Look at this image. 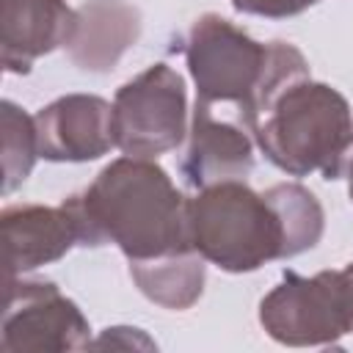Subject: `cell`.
Segmentation results:
<instances>
[{
    "label": "cell",
    "instance_id": "obj_1",
    "mask_svg": "<svg viewBox=\"0 0 353 353\" xmlns=\"http://www.w3.org/2000/svg\"><path fill=\"white\" fill-rule=\"evenodd\" d=\"M63 207L74 221L77 243H116L130 262L193 251L190 201L149 157L110 163L91 188L63 201Z\"/></svg>",
    "mask_w": 353,
    "mask_h": 353
},
{
    "label": "cell",
    "instance_id": "obj_2",
    "mask_svg": "<svg viewBox=\"0 0 353 353\" xmlns=\"http://www.w3.org/2000/svg\"><path fill=\"white\" fill-rule=\"evenodd\" d=\"M188 63L199 85L196 102L210 108L218 102L234 105L237 121L251 132L273 97L306 77V61L292 44H259L215 14L193 25Z\"/></svg>",
    "mask_w": 353,
    "mask_h": 353
},
{
    "label": "cell",
    "instance_id": "obj_3",
    "mask_svg": "<svg viewBox=\"0 0 353 353\" xmlns=\"http://www.w3.org/2000/svg\"><path fill=\"white\" fill-rule=\"evenodd\" d=\"M256 141L287 174L323 171L325 179L345 174L353 146V119L342 94L306 77L290 83L259 116Z\"/></svg>",
    "mask_w": 353,
    "mask_h": 353
},
{
    "label": "cell",
    "instance_id": "obj_4",
    "mask_svg": "<svg viewBox=\"0 0 353 353\" xmlns=\"http://www.w3.org/2000/svg\"><path fill=\"white\" fill-rule=\"evenodd\" d=\"M190 243L223 270H254L268 259L292 256L276 199L254 193L237 179L201 188L190 199Z\"/></svg>",
    "mask_w": 353,
    "mask_h": 353
},
{
    "label": "cell",
    "instance_id": "obj_5",
    "mask_svg": "<svg viewBox=\"0 0 353 353\" xmlns=\"http://www.w3.org/2000/svg\"><path fill=\"white\" fill-rule=\"evenodd\" d=\"M185 132V83L165 66L154 63L116 94L113 135L130 157H154L174 149Z\"/></svg>",
    "mask_w": 353,
    "mask_h": 353
},
{
    "label": "cell",
    "instance_id": "obj_6",
    "mask_svg": "<svg viewBox=\"0 0 353 353\" xmlns=\"http://www.w3.org/2000/svg\"><path fill=\"white\" fill-rule=\"evenodd\" d=\"M259 320L265 331L284 345H331L350 331L347 284L342 273H317L312 279L287 273L262 301Z\"/></svg>",
    "mask_w": 353,
    "mask_h": 353
},
{
    "label": "cell",
    "instance_id": "obj_7",
    "mask_svg": "<svg viewBox=\"0 0 353 353\" xmlns=\"http://www.w3.org/2000/svg\"><path fill=\"white\" fill-rule=\"evenodd\" d=\"M0 353H50L88 345V323L55 284L6 279Z\"/></svg>",
    "mask_w": 353,
    "mask_h": 353
},
{
    "label": "cell",
    "instance_id": "obj_8",
    "mask_svg": "<svg viewBox=\"0 0 353 353\" xmlns=\"http://www.w3.org/2000/svg\"><path fill=\"white\" fill-rule=\"evenodd\" d=\"M33 121L39 154L47 160H94L116 146L113 105L99 97H63Z\"/></svg>",
    "mask_w": 353,
    "mask_h": 353
},
{
    "label": "cell",
    "instance_id": "obj_9",
    "mask_svg": "<svg viewBox=\"0 0 353 353\" xmlns=\"http://www.w3.org/2000/svg\"><path fill=\"white\" fill-rule=\"evenodd\" d=\"M77 11L63 0H3L0 3V44L8 72H28L30 63L66 47L74 33Z\"/></svg>",
    "mask_w": 353,
    "mask_h": 353
},
{
    "label": "cell",
    "instance_id": "obj_10",
    "mask_svg": "<svg viewBox=\"0 0 353 353\" xmlns=\"http://www.w3.org/2000/svg\"><path fill=\"white\" fill-rule=\"evenodd\" d=\"M77 243L69 210L61 207H8L3 212V273H25L63 256Z\"/></svg>",
    "mask_w": 353,
    "mask_h": 353
},
{
    "label": "cell",
    "instance_id": "obj_11",
    "mask_svg": "<svg viewBox=\"0 0 353 353\" xmlns=\"http://www.w3.org/2000/svg\"><path fill=\"white\" fill-rule=\"evenodd\" d=\"M251 171V141L240 121L218 119L210 105L196 102L185 176L193 188L240 179Z\"/></svg>",
    "mask_w": 353,
    "mask_h": 353
},
{
    "label": "cell",
    "instance_id": "obj_12",
    "mask_svg": "<svg viewBox=\"0 0 353 353\" xmlns=\"http://www.w3.org/2000/svg\"><path fill=\"white\" fill-rule=\"evenodd\" d=\"M138 11L121 0H91L77 11L69 39L72 61L91 72L110 69L121 52L138 39Z\"/></svg>",
    "mask_w": 353,
    "mask_h": 353
},
{
    "label": "cell",
    "instance_id": "obj_13",
    "mask_svg": "<svg viewBox=\"0 0 353 353\" xmlns=\"http://www.w3.org/2000/svg\"><path fill=\"white\" fill-rule=\"evenodd\" d=\"M132 279L138 281L141 292L160 306L168 309H188L204 284V256L193 251H179L146 262H132Z\"/></svg>",
    "mask_w": 353,
    "mask_h": 353
},
{
    "label": "cell",
    "instance_id": "obj_14",
    "mask_svg": "<svg viewBox=\"0 0 353 353\" xmlns=\"http://www.w3.org/2000/svg\"><path fill=\"white\" fill-rule=\"evenodd\" d=\"M39 154L36 121L28 119L17 105L3 102V190H14L33 168Z\"/></svg>",
    "mask_w": 353,
    "mask_h": 353
},
{
    "label": "cell",
    "instance_id": "obj_15",
    "mask_svg": "<svg viewBox=\"0 0 353 353\" xmlns=\"http://www.w3.org/2000/svg\"><path fill=\"white\" fill-rule=\"evenodd\" d=\"M240 11L248 14H262V17H292L301 14L303 8L314 6L317 0H232Z\"/></svg>",
    "mask_w": 353,
    "mask_h": 353
},
{
    "label": "cell",
    "instance_id": "obj_16",
    "mask_svg": "<svg viewBox=\"0 0 353 353\" xmlns=\"http://www.w3.org/2000/svg\"><path fill=\"white\" fill-rule=\"evenodd\" d=\"M345 276V284H347V306H350V331H353V265H347L342 270Z\"/></svg>",
    "mask_w": 353,
    "mask_h": 353
},
{
    "label": "cell",
    "instance_id": "obj_17",
    "mask_svg": "<svg viewBox=\"0 0 353 353\" xmlns=\"http://www.w3.org/2000/svg\"><path fill=\"white\" fill-rule=\"evenodd\" d=\"M345 174H347V179H350V199H353V146H350V154H347V160H345Z\"/></svg>",
    "mask_w": 353,
    "mask_h": 353
}]
</instances>
